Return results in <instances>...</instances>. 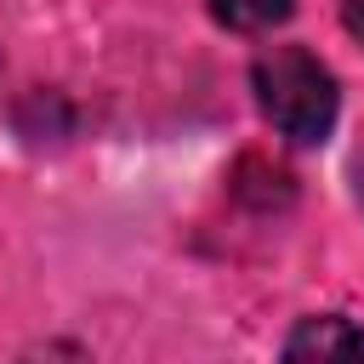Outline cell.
Wrapping results in <instances>:
<instances>
[{
  "label": "cell",
  "mask_w": 364,
  "mask_h": 364,
  "mask_svg": "<svg viewBox=\"0 0 364 364\" xmlns=\"http://www.w3.org/2000/svg\"><path fill=\"white\" fill-rule=\"evenodd\" d=\"M205 6H210V17H216L222 28H233V34H262V28L284 23L296 0H205Z\"/></svg>",
  "instance_id": "3957f363"
},
{
  "label": "cell",
  "mask_w": 364,
  "mask_h": 364,
  "mask_svg": "<svg viewBox=\"0 0 364 364\" xmlns=\"http://www.w3.org/2000/svg\"><path fill=\"white\" fill-rule=\"evenodd\" d=\"M358 199H364V154H358Z\"/></svg>",
  "instance_id": "277c9868"
},
{
  "label": "cell",
  "mask_w": 364,
  "mask_h": 364,
  "mask_svg": "<svg viewBox=\"0 0 364 364\" xmlns=\"http://www.w3.org/2000/svg\"><path fill=\"white\" fill-rule=\"evenodd\" d=\"M284 358H364V324L341 318V313H318V318H301L290 336H284Z\"/></svg>",
  "instance_id": "7a4b0ae2"
},
{
  "label": "cell",
  "mask_w": 364,
  "mask_h": 364,
  "mask_svg": "<svg viewBox=\"0 0 364 364\" xmlns=\"http://www.w3.org/2000/svg\"><path fill=\"white\" fill-rule=\"evenodd\" d=\"M250 91H256V108L262 119L296 142V148H313L336 131V114H341V91H336V74L307 51V46H273L250 63Z\"/></svg>",
  "instance_id": "6da1fadb"
}]
</instances>
